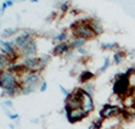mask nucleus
Returning a JSON list of instances; mask_svg holds the SVG:
<instances>
[{"instance_id":"nucleus-1","label":"nucleus","mask_w":135,"mask_h":129,"mask_svg":"<svg viewBox=\"0 0 135 129\" xmlns=\"http://www.w3.org/2000/svg\"><path fill=\"white\" fill-rule=\"evenodd\" d=\"M113 93L120 99H124L128 95H132L133 87L129 80V76L126 72L119 73L116 76L114 83H113Z\"/></svg>"},{"instance_id":"nucleus-2","label":"nucleus","mask_w":135,"mask_h":129,"mask_svg":"<svg viewBox=\"0 0 135 129\" xmlns=\"http://www.w3.org/2000/svg\"><path fill=\"white\" fill-rule=\"evenodd\" d=\"M0 88L3 90H6V89H17L18 90V89H21L15 73L9 71V69H1L0 71Z\"/></svg>"},{"instance_id":"nucleus-3","label":"nucleus","mask_w":135,"mask_h":129,"mask_svg":"<svg viewBox=\"0 0 135 129\" xmlns=\"http://www.w3.org/2000/svg\"><path fill=\"white\" fill-rule=\"evenodd\" d=\"M71 28L73 31V34L77 38H83V39H90L94 38L95 34L94 32L91 31L90 26H89V21L88 22H84L83 20H80L79 22H74Z\"/></svg>"},{"instance_id":"nucleus-4","label":"nucleus","mask_w":135,"mask_h":129,"mask_svg":"<svg viewBox=\"0 0 135 129\" xmlns=\"http://www.w3.org/2000/svg\"><path fill=\"white\" fill-rule=\"evenodd\" d=\"M15 46H16L15 40H4V39H0V50H1V54L9 56L11 61H13L17 57Z\"/></svg>"},{"instance_id":"nucleus-5","label":"nucleus","mask_w":135,"mask_h":129,"mask_svg":"<svg viewBox=\"0 0 135 129\" xmlns=\"http://www.w3.org/2000/svg\"><path fill=\"white\" fill-rule=\"evenodd\" d=\"M120 113H122V108L114 106V105L106 104L102 106V108L100 111V118L101 120H108V118H112V117H117Z\"/></svg>"},{"instance_id":"nucleus-6","label":"nucleus","mask_w":135,"mask_h":129,"mask_svg":"<svg viewBox=\"0 0 135 129\" xmlns=\"http://www.w3.org/2000/svg\"><path fill=\"white\" fill-rule=\"evenodd\" d=\"M22 84L23 85H28V87H32V88H35L37 85H39V83H43L40 80V74L38 72H29V71H27V72L23 73L22 76Z\"/></svg>"},{"instance_id":"nucleus-7","label":"nucleus","mask_w":135,"mask_h":129,"mask_svg":"<svg viewBox=\"0 0 135 129\" xmlns=\"http://www.w3.org/2000/svg\"><path fill=\"white\" fill-rule=\"evenodd\" d=\"M86 116H88V113L83 110L82 107H80V108H74V110H71V111H68V112H66V117L69 123L79 122V121H82L83 118H85Z\"/></svg>"},{"instance_id":"nucleus-8","label":"nucleus","mask_w":135,"mask_h":129,"mask_svg":"<svg viewBox=\"0 0 135 129\" xmlns=\"http://www.w3.org/2000/svg\"><path fill=\"white\" fill-rule=\"evenodd\" d=\"M82 108L86 112V113H90L93 112L95 108L94 105V100H93V95L88 94L86 91H84L82 89Z\"/></svg>"},{"instance_id":"nucleus-9","label":"nucleus","mask_w":135,"mask_h":129,"mask_svg":"<svg viewBox=\"0 0 135 129\" xmlns=\"http://www.w3.org/2000/svg\"><path fill=\"white\" fill-rule=\"evenodd\" d=\"M39 61H40V59H38V57H25V60H23L22 65L25 66V68L27 69V71H29V72H35L38 68V71H39Z\"/></svg>"},{"instance_id":"nucleus-10","label":"nucleus","mask_w":135,"mask_h":129,"mask_svg":"<svg viewBox=\"0 0 135 129\" xmlns=\"http://www.w3.org/2000/svg\"><path fill=\"white\" fill-rule=\"evenodd\" d=\"M35 52H37V43H35V40H33V39L29 40L28 43L21 49V54L26 57L33 56Z\"/></svg>"},{"instance_id":"nucleus-11","label":"nucleus","mask_w":135,"mask_h":129,"mask_svg":"<svg viewBox=\"0 0 135 129\" xmlns=\"http://www.w3.org/2000/svg\"><path fill=\"white\" fill-rule=\"evenodd\" d=\"M29 40H32V33L31 32H23L22 34L18 35V37L15 39V44L17 47L22 49Z\"/></svg>"},{"instance_id":"nucleus-12","label":"nucleus","mask_w":135,"mask_h":129,"mask_svg":"<svg viewBox=\"0 0 135 129\" xmlns=\"http://www.w3.org/2000/svg\"><path fill=\"white\" fill-rule=\"evenodd\" d=\"M69 49H71V45L69 44H67V43H60V44H57L56 46L52 49V55L60 56V55H63V54L68 52Z\"/></svg>"},{"instance_id":"nucleus-13","label":"nucleus","mask_w":135,"mask_h":129,"mask_svg":"<svg viewBox=\"0 0 135 129\" xmlns=\"http://www.w3.org/2000/svg\"><path fill=\"white\" fill-rule=\"evenodd\" d=\"M89 26H90L91 31L94 32L95 35L102 34V32H104V28H102V26H101V22H100V21H98V20H89Z\"/></svg>"},{"instance_id":"nucleus-14","label":"nucleus","mask_w":135,"mask_h":129,"mask_svg":"<svg viewBox=\"0 0 135 129\" xmlns=\"http://www.w3.org/2000/svg\"><path fill=\"white\" fill-rule=\"evenodd\" d=\"M94 77H95V74L93 72H90V71H88V69H84V71L79 74L78 80L80 83H83V84H85V83H89V80H91Z\"/></svg>"},{"instance_id":"nucleus-15","label":"nucleus","mask_w":135,"mask_h":129,"mask_svg":"<svg viewBox=\"0 0 135 129\" xmlns=\"http://www.w3.org/2000/svg\"><path fill=\"white\" fill-rule=\"evenodd\" d=\"M85 43H86V39L75 38V39H73V40L69 43V45H71V47H72V49H79V47H82Z\"/></svg>"},{"instance_id":"nucleus-16","label":"nucleus","mask_w":135,"mask_h":129,"mask_svg":"<svg viewBox=\"0 0 135 129\" xmlns=\"http://www.w3.org/2000/svg\"><path fill=\"white\" fill-rule=\"evenodd\" d=\"M124 60V52L123 51H116L113 54V63L114 65H119Z\"/></svg>"},{"instance_id":"nucleus-17","label":"nucleus","mask_w":135,"mask_h":129,"mask_svg":"<svg viewBox=\"0 0 135 129\" xmlns=\"http://www.w3.org/2000/svg\"><path fill=\"white\" fill-rule=\"evenodd\" d=\"M10 57L6 56V55H4V54H0V69L1 68H5L10 63Z\"/></svg>"},{"instance_id":"nucleus-18","label":"nucleus","mask_w":135,"mask_h":129,"mask_svg":"<svg viewBox=\"0 0 135 129\" xmlns=\"http://www.w3.org/2000/svg\"><path fill=\"white\" fill-rule=\"evenodd\" d=\"M119 45L117 43H101V49L102 50H114Z\"/></svg>"},{"instance_id":"nucleus-19","label":"nucleus","mask_w":135,"mask_h":129,"mask_svg":"<svg viewBox=\"0 0 135 129\" xmlns=\"http://www.w3.org/2000/svg\"><path fill=\"white\" fill-rule=\"evenodd\" d=\"M66 39H67L66 32H61L60 34H57L54 37V41H57L59 44H60V43H66Z\"/></svg>"},{"instance_id":"nucleus-20","label":"nucleus","mask_w":135,"mask_h":129,"mask_svg":"<svg viewBox=\"0 0 135 129\" xmlns=\"http://www.w3.org/2000/svg\"><path fill=\"white\" fill-rule=\"evenodd\" d=\"M49 61H50V56H49V55H44L43 57H40V61H39V71H41V69L44 68L47 63H49Z\"/></svg>"},{"instance_id":"nucleus-21","label":"nucleus","mask_w":135,"mask_h":129,"mask_svg":"<svg viewBox=\"0 0 135 129\" xmlns=\"http://www.w3.org/2000/svg\"><path fill=\"white\" fill-rule=\"evenodd\" d=\"M108 66H110V59L108 57H105V60H104V65L99 68V71H98V73H102V72H105L107 68H108Z\"/></svg>"},{"instance_id":"nucleus-22","label":"nucleus","mask_w":135,"mask_h":129,"mask_svg":"<svg viewBox=\"0 0 135 129\" xmlns=\"http://www.w3.org/2000/svg\"><path fill=\"white\" fill-rule=\"evenodd\" d=\"M83 90L84 91H86L88 94H90V95H93V91H94V85L91 84V83H85L84 85H83Z\"/></svg>"},{"instance_id":"nucleus-23","label":"nucleus","mask_w":135,"mask_h":129,"mask_svg":"<svg viewBox=\"0 0 135 129\" xmlns=\"http://www.w3.org/2000/svg\"><path fill=\"white\" fill-rule=\"evenodd\" d=\"M4 95L5 96H9V98H12L15 96L16 93H17V89H6V90H3Z\"/></svg>"},{"instance_id":"nucleus-24","label":"nucleus","mask_w":135,"mask_h":129,"mask_svg":"<svg viewBox=\"0 0 135 129\" xmlns=\"http://www.w3.org/2000/svg\"><path fill=\"white\" fill-rule=\"evenodd\" d=\"M16 32H17V29H15V28H7L3 32V37H10V35H13V34H16Z\"/></svg>"},{"instance_id":"nucleus-25","label":"nucleus","mask_w":135,"mask_h":129,"mask_svg":"<svg viewBox=\"0 0 135 129\" xmlns=\"http://www.w3.org/2000/svg\"><path fill=\"white\" fill-rule=\"evenodd\" d=\"M21 91H22V94L28 95V94H31V93H33V91H34V88L28 87V85H23L22 88H21Z\"/></svg>"},{"instance_id":"nucleus-26","label":"nucleus","mask_w":135,"mask_h":129,"mask_svg":"<svg viewBox=\"0 0 135 129\" xmlns=\"http://www.w3.org/2000/svg\"><path fill=\"white\" fill-rule=\"evenodd\" d=\"M60 10L62 11V12H66V11H68V3H61L60 4Z\"/></svg>"},{"instance_id":"nucleus-27","label":"nucleus","mask_w":135,"mask_h":129,"mask_svg":"<svg viewBox=\"0 0 135 129\" xmlns=\"http://www.w3.org/2000/svg\"><path fill=\"white\" fill-rule=\"evenodd\" d=\"M46 89H47V83L45 82V80H43V83H41V85H40V88H39V91H40V93H44Z\"/></svg>"},{"instance_id":"nucleus-28","label":"nucleus","mask_w":135,"mask_h":129,"mask_svg":"<svg viewBox=\"0 0 135 129\" xmlns=\"http://www.w3.org/2000/svg\"><path fill=\"white\" fill-rule=\"evenodd\" d=\"M59 88H60L61 93H62V94H63V95H65V96H66V98H67V96H68V95H69V94H71V93H69V91H68V90H67V89H66V88H63V85H60V87H59Z\"/></svg>"},{"instance_id":"nucleus-29","label":"nucleus","mask_w":135,"mask_h":129,"mask_svg":"<svg viewBox=\"0 0 135 129\" xmlns=\"http://www.w3.org/2000/svg\"><path fill=\"white\" fill-rule=\"evenodd\" d=\"M6 114L9 116V118L10 120H12V121H15V120H17L18 118V113H10V112H6Z\"/></svg>"},{"instance_id":"nucleus-30","label":"nucleus","mask_w":135,"mask_h":129,"mask_svg":"<svg viewBox=\"0 0 135 129\" xmlns=\"http://www.w3.org/2000/svg\"><path fill=\"white\" fill-rule=\"evenodd\" d=\"M78 52L80 54V55H88V50H86L85 47H79V49H78Z\"/></svg>"},{"instance_id":"nucleus-31","label":"nucleus","mask_w":135,"mask_h":129,"mask_svg":"<svg viewBox=\"0 0 135 129\" xmlns=\"http://www.w3.org/2000/svg\"><path fill=\"white\" fill-rule=\"evenodd\" d=\"M6 7H7V5H6V3L4 1L3 5H1V7H0V10H1V15H3L4 12H5V10H6Z\"/></svg>"},{"instance_id":"nucleus-32","label":"nucleus","mask_w":135,"mask_h":129,"mask_svg":"<svg viewBox=\"0 0 135 129\" xmlns=\"http://www.w3.org/2000/svg\"><path fill=\"white\" fill-rule=\"evenodd\" d=\"M4 104L6 105V106H9V107H13V104H12V101L11 100H5L4 101Z\"/></svg>"},{"instance_id":"nucleus-33","label":"nucleus","mask_w":135,"mask_h":129,"mask_svg":"<svg viewBox=\"0 0 135 129\" xmlns=\"http://www.w3.org/2000/svg\"><path fill=\"white\" fill-rule=\"evenodd\" d=\"M5 3H6L7 7H9V6H12V5H13V1H12V0H5Z\"/></svg>"},{"instance_id":"nucleus-34","label":"nucleus","mask_w":135,"mask_h":129,"mask_svg":"<svg viewBox=\"0 0 135 129\" xmlns=\"http://www.w3.org/2000/svg\"><path fill=\"white\" fill-rule=\"evenodd\" d=\"M132 95H133V96H134V98H135V87H134V88H133V93H132Z\"/></svg>"},{"instance_id":"nucleus-35","label":"nucleus","mask_w":135,"mask_h":129,"mask_svg":"<svg viewBox=\"0 0 135 129\" xmlns=\"http://www.w3.org/2000/svg\"><path fill=\"white\" fill-rule=\"evenodd\" d=\"M10 129H15V127H13V124H10Z\"/></svg>"},{"instance_id":"nucleus-36","label":"nucleus","mask_w":135,"mask_h":129,"mask_svg":"<svg viewBox=\"0 0 135 129\" xmlns=\"http://www.w3.org/2000/svg\"><path fill=\"white\" fill-rule=\"evenodd\" d=\"M88 129H94V127H93V124H91V126L90 127H89V128Z\"/></svg>"},{"instance_id":"nucleus-37","label":"nucleus","mask_w":135,"mask_h":129,"mask_svg":"<svg viewBox=\"0 0 135 129\" xmlns=\"http://www.w3.org/2000/svg\"><path fill=\"white\" fill-rule=\"evenodd\" d=\"M37 1H39V0H32V3H37Z\"/></svg>"},{"instance_id":"nucleus-38","label":"nucleus","mask_w":135,"mask_h":129,"mask_svg":"<svg viewBox=\"0 0 135 129\" xmlns=\"http://www.w3.org/2000/svg\"><path fill=\"white\" fill-rule=\"evenodd\" d=\"M20 1H25V0H20ZM31 1H32V0H31Z\"/></svg>"},{"instance_id":"nucleus-39","label":"nucleus","mask_w":135,"mask_h":129,"mask_svg":"<svg viewBox=\"0 0 135 129\" xmlns=\"http://www.w3.org/2000/svg\"><path fill=\"white\" fill-rule=\"evenodd\" d=\"M0 15H1V10H0Z\"/></svg>"}]
</instances>
